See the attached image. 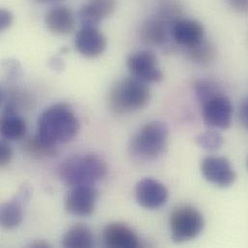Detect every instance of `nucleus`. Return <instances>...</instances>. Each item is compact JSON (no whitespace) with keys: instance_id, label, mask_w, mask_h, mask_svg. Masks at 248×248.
Masks as SVG:
<instances>
[{"instance_id":"f257e3e1","label":"nucleus","mask_w":248,"mask_h":248,"mask_svg":"<svg viewBox=\"0 0 248 248\" xmlns=\"http://www.w3.org/2000/svg\"><path fill=\"white\" fill-rule=\"evenodd\" d=\"M79 129V121L76 112L67 104H56L40 115L37 125V135L47 145L68 143L73 140Z\"/></svg>"},{"instance_id":"f03ea898","label":"nucleus","mask_w":248,"mask_h":248,"mask_svg":"<svg viewBox=\"0 0 248 248\" xmlns=\"http://www.w3.org/2000/svg\"><path fill=\"white\" fill-rule=\"evenodd\" d=\"M108 164L94 154L76 155L66 159L58 170L60 180L68 186H93L108 175Z\"/></svg>"},{"instance_id":"7ed1b4c3","label":"nucleus","mask_w":248,"mask_h":248,"mask_svg":"<svg viewBox=\"0 0 248 248\" xmlns=\"http://www.w3.org/2000/svg\"><path fill=\"white\" fill-rule=\"evenodd\" d=\"M151 99V91L146 82L128 77L118 80L108 94L110 109L117 114H125L145 108Z\"/></svg>"},{"instance_id":"20e7f679","label":"nucleus","mask_w":248,"mask_h":248,"mask_svg":"<svg viewBox=\"0 0 248 248\" xmlns=\"http://www.w3.org/2000/svg\"><path fill=\"white\" fill-rule=\"evenodd\" d=\"M169 129L161 121H152L144 124L132 137L129 152L133 157L142 161L159 158L168 145Z\"/></svg>"},{"instance_id":"39448f33","label":"nucleus","mask_w":248,"mask_h":248,"mask_svg":"<svg viewBox=\"0 0 248 248\" xmlns=\"http://www.w3.org/2000/svg\"><path fill=\"white\" fill-rule=\"evenodd\" d=\"M204 226L203 215L192 206H180L170 215L169 227L171 238L177 244L195 239L202 233Z\"/></svg>"},{"instance_id":"423d86ee","label":"nucleus","mask_w":248,"mask_h":248,"mask_svg":"<svg viewBox=\"0 0 248 248\" xmlns=\"http://www.w3.org/2000/svg\"><path fill=\"white\" fill-rule=\"evenodd\" d=\"M126 67L131 76L146 82L156 83L163 79V73L158 67L155 54L151 50H141L130 54Z\"/></svg>"},{"instance_id":"0eeeda50","label":"nucleus","mask_w":248,"mask_h":248,"mask_svg":"<svg viewBox=\"0 0 248 248\" xmlns=\"http://www.w3.org/2000/svg\"><path fill=\"white\" fill-rule=\"evenodd\" d=\"M204 123L210 127L227 129L232 124L233 106L230 99L222 93L202 104Z\"/></svg>"},{"instance_id":"6e6552de","label":"nucleus","mask_w":248,"mask_h":248,"mask_svg":"<svg viewBox=\"0 0 248 248\" xmlns=\"http://www.w3.org/2000/svg\"><path fill=\"white\" fill-rule=\"evenodd\" d=\"M98 190L93 186L72 187L65 199L66 211L77 217H89L96 209Z\"/></svg>"},{"instance_id":"1a4fd4ad","label":"nucleus","mask_w":248,"mask_h":248,"mask_svg":"<svg viewBox=\"0 0 248 248\" xmlns=\"http://www.w3.org/2000/svg\"><path fill=\"white\" fill-rule=\"evenodd\" d=\"M201 172L208 182L221 188L230 187L236 181V173L225 157H205L201 162Z\"/></svg>"},{"instance_id":"9d476101","label":"nucleus","mask_w":248,"mask_h":248,"mask_svg":"<svg viewBox=\"0 0 248 248\" xmlns=\"http://www.w3.org/2000/svg\"><path fill=\"white\" fill-rule=\"evenodd\" d=\"M137 203L147 210H157L168 200V190L163 184L152 178L140 180L135 186Z\"/></svg>"},{"instance_id":"9b49d317","label":"nucleus","mask_w":248,"mask_h":248,"mask_svg":"<svg viewBox=\"0 0 248 248\" xmlns=\"http://www.w3.org/2000/svg\"><path fill=\"white\" fill-rule=\"evenodd\" d=\"M107 39L97 27H82L76 36L77 50L84 57L96 58L107 48Z\"/></svg>"},{"instance_id":"f8f14e48","label":"nucleus","mask_w":248,"mask_h":248,"mask_svg":"<svg viewBox=\"0 0 248 248\" xmlns=\"http://www.w3.org/2000/svg\"><path fill=\"white\" fill-rule=\"evenodd\" d=\"M171 36L178 45L187 48L205 39V29L201 22L182 17L172 25Z\"/></svg>"},{"instance_id":"ddd939ff","label":"nucleus","mask_w":248,"mask_h":248,"mask_svg":"<svg viewBox=\"0 0 248 248\" xmlns=\"http://www.w3.org/2000/svg\"><path fill=\"white\" fill-rule=\"evenodd\" d=\"M116 8V0H89L83 5L78 17L82 27H97L107 16H110Z\"/></svg>"},{"instance_id":"4468645a","label":"nucleus","mask_w":248,"mask_h":248,"mask_svg":"<svg viewBox=\"0 0 248 248\" xmlns=\"http://www.w3.org/2000/svg\"><path fill=\"white\" fill-rule=\"evenodd\" d=\"M104 241L108 248H136L140 241L135 232L123 223H110L104 230Z\"/></svg>"},{"instance_id":"2eb2a0df","label":"nucleus","mask_w":248,"mask_h":248,"mask_svg":"<svg viewBox=\"0 0 248 248\" xmlns=\"http://www.w3.org/2000/svg\"><path fill=\"white\" fill-rule=\"evenodd\" d=\"M46 28L56 35H69L76 29V17L71 9L57 6L50 9L45 17Z\"/></svg>"},{"instance_id":"dca6fc26","label":"nucleus","mask_w":248,"mask_h":248,"mask_svg":"<svg viewBox=\"0 0 248 248\" xmlns=\"http://www.w3.org/2000/svg\"><path fill=\"white\" fill-rule=\"evenodd\" d=\"M169 34H171V27L157 17L145 20L139 28L141 41L152 46L164 45L169 39Z\"/></svg>"},{"instance_id":"f3484780","label":"nucleus","mask_w":248,"mask_h":248,"mask_svg":"<svg viewBox=\"0 0 248 248\" xmlns=\"http://www.w3.org/2000/svg\"><path fill=\"white\" fill-rule=\"evenodd\" d=\"M0 130L5 139L14 141L24 136L26 124L25 121L16 114L15 109L6 107L0 122Z\"/></svg>"},{"instance_id":"a211bd4d","label":"nucleus","mask_w":248,"mask_h":248,"mask_svg":"<svg viewBox=\"0 0 248 248\" xmlns=\"http://www.w3.org/2000/svg\"><path fill=\"white\" fill-rule=\"evenodd\" d=\"M24 202L19 200L16 196L11 201L3 203L0 208V223L6 230H13L16 228L23 219V206Z\"/></svg>"},{"instance_id":"6ab92c4d","label":"nucleus","mask_w":248,"mask_h":248,"mask_svg":"<svg viewBox=\"0 0 248 248\" xmlns=\"http://www.w3.org/2000/svg\"><path fill=\"white\" fill-rule=\"evenodd\" d=\"M94 245L92 231L83 224L72 226L64 235L62 246L66 248H89Z\"/></svg>"},{"instance_id":"aec40b11","label":"nucleus","mask_w":248,"mask_h":248,"mask_svg":"<svg viewBox=\"0 0 248 248\" xmlns=\"http://www.w3.org/2000/svg\"><path fill=\"white\" fill-rule=\"evenodd\" d=\"M186 53L191 61L204 65L211 63L215 59L217 55V49L211 42L204 39L200 43L187 47Z\"/></svg>"},{"instance_id":"412c9836","label":"nucleus","mask_w":248,"mask_h":248,"mask_svg":"<svg viewBox=\"0 0 248 248\" xmlns=\"http://www.w3.org/2000/svg\"><path fill=\"white\" fill-rule=\"evenodd\" d=\"M181 16L182 8L176 0H164L159 5L156 17L172 27L177 20L182 18Z\"/></svg>"},{"instance_id":"4be33fe9","label":"nucleus","mask_w":248,"mask_h":248,"mask_svg":"<svg viewBox=\"0 0 248 248\" xmlns=\"http://www.w3.org/2000/svg\"><path fill=\"white\" fill-rule=\"evenodd\" d=\"M194 92L201 105L222 93L219 86L215 81L206 78H200L194 82Z\"/></svg>"},{"instance_id":"5701e85b","label":"nucleus","mask_w":248,"mask_h":248,"mask_svg":"<svg viewBox=\"0 0 248 248\" xmlns=\"http://www.w3.org/2000/svg\"><path fill=\"white\" fill-rule=\"evenodd\" d=\"M23 149L28 155L36 157L52 155L55 154V148L46 144L37 134L25 141Z\"/></svg>"},{"instance_id":"b1692460","label":"nucleus","mask_w":248,"mask_h":248,"mask_svg":"<svg viewBox=\"0 0 248 248\" xmlns=\"http://www.w3.org/2000/svg\"><path fill=\"white\" fill-rule=\"evenodd\" d=\"M196 144L207 151H217L220 149L224 143L223 136L216 130H207L199 133L195 137Z\"/></svg>"},{"instance_id":"393cba45","label":"nucleus","mask_w":248,"mask_h":248,"mask_svg":"<svg viewBox=\"0 0 248 248\" xmlns=\"http://www.w3.org/2000/svg\"><path fill=\"white\" fill-rule=\"evenodd\" d=\"M13 151L10 145L4 141L0 143V166L4 167L11 161Z\"/></svg>"},{"instance_id":"a878e982","label":"nucleus","mask_w":248,"mask_h":248,"mask_svg":"<svg viewBox=\"0 0 248 248\" xmlns=\"http://www.w3.org/2000/svg\"><path fill=\"white\" fill-rule=\"evenodd\" d=\"M14 20L13 14L5 9H2L0 12V29L3 31L11 26Z\"/></svg>"},{"instance_id":"bb28decb","label":"nucleus","mask_w":248,"mask_h":248,"mask_svg":"<svg viewBox=\"0 0 248 248\" xmlns=\"http://www.w3.org/2000/svg\"><path fill=\"white\" fill-rule=\"evenodd\" d=\"M239 116L242 124L248 129V97L243 100L240 106Z\"/></svg>"},{"instance_id":"cd10ccee","label":"nucleus","mask_w":248,"mask_h":248,"mask_svg":"<svg viewBox=\"0 0 248 248\" xmlns=\"http://www.w3.org/2000/svg\"><path fill=\"white\" fill-rule=\"evenodd\" d=\"M231 7L242 14L248 13V0H229Z\"/></svg>"},{"instance_id":"c85d7f7f","label":"nucleus","mask_w":248,"mask_h":248,"mask_svg":"<svg viewBox=\"0 0 248 248\" xmlns=\"http://www.w3.org/2000/svg\"><path fill=\"white\" fill-rule=\"evenodd\" d=\"M50 67L53 69V70H62L63 69V62L60 58L58 57H54L52 58V60L50 61Z\"/></svg>"},{"instance_id":"c756f323","label":"nucleus","mask_w":248,"mask_h":248,"mask_svg":"<svg viewBox=\"0 0 248 248\" xmlns=\"http://www.w3.org/2000/svg\"><path fill=\"white\" fill-rule=\"evenodd\" d=\"M31 248H49V245L45 242H36L33 245H31Z\"/></svg>"},{"instance_id":"7c9ffc66","label":"nucleus","mask_w":248,"mask_h":248,"mask_svg":"<svg viewBox=\"0 0 248 248\" xmlns=\"http://www.w3.org/2000/svg\"><path fill=\"white\" fill-rule=\"evenodd\" d=\"M37 1H39V2H51V1H55V0H37Z\"/></svg>"},{"instance_id":"2f4dec72","label":"nucleus","mask_w":248,"mask_h":248,"mask_svg":"<svg viewBox=\"0 0 248 248\" xmlns=\"http://www.w3.org/2000/svg\"></svg>"}]
</instances>
